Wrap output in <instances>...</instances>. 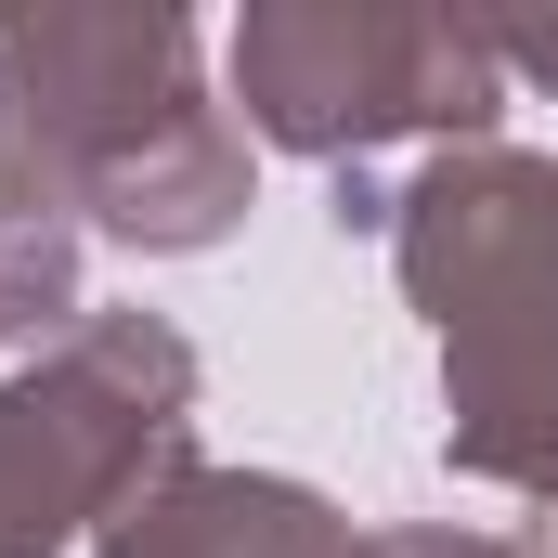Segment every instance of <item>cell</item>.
<instances>
[{"label": "cell", "mask_w": 558, "mask_h": 558, "mask_svg": "<svg viewBox=\"0 0 558 558\" xmlns=\"http://www.w3.org/2000/svg\"><path fill=\"white\" fill-rule=\"evenodd\" d=\"M0 182L65 208L78 234H118L131 260L234 247L260 169L234 105L195 65V13H0Z\"/></svg>", "instance_id": "obj_1"}, {"label": "cell", "mask_w": 558, "mask_h": 558, "mask_svg": "<svg viewBox=\"0 0 558 558\" xmlns=\"http://www.w3.org/2000/svg\"><path fill=\"white\" fill-rule=\"evenodd\" d=\"M390 274L441 338V454L558 507V156L441 143L390 208Z\"/></svg>", "instance_id": "obj_2"}, {"label": "cell", "mask_w": 558, "mask_h": 558, "mask_svg": "<svg viewBox=\"0 0 558 558\" xmlns=\"http://www.w3.org/2000/svg\"><path fill=\"white\" fill-rule=\"evenodd\" d=\"M234 105L312 169H377L390 143H494L507 65L441 0H247L234 13Z\"/></svg>", "instance_id": "obj_3"}, {"label": "cell", "mask_w": 558, "mask_h": 558, "mask_svg": "<svg viewBox=\"0 0 558 558\" xmlns=\"http://www.w3.org/2000/svg\"><path fill=\"white\" fill-rule=\"evenodd\" d=\"M169 468H195V338L169 312H92L0 377V558H65Z\"/></svg>", "instance_id": "obj_4"}, {"label": "cell", "mask_w": 558, "mask_h": 558, "mask_svg": "<svg viewBox=\"0 0 558 558\" xmlns=\"http://www.w3.org/2000/svg\"><path fill=\"white\" fill-rule=\"evenodd\" d=\"M364 533L312 494V481H274V468H169L143 507H118L92 558H351Z\"/></svg>", "instance_id": "obj_5"}, {"label": "cell", "mask_w": 558, "mask_h": 558, "mask_svg": "<svg viewBox=\"0 0 558 558\" xmlns=\"http://www.w3.org/2000/svg\"><path fill=\"white\" fill-rule=\"evenodd\" d=\"M92 299H78V221L39 208L26 182H0V351L13 338H78Z\"/></svg>", "instance_id": "obj_6"}, {"label": "cell", "mask_w": 558, "mask_h": 558, "mask_svg": "<svg viewBox=\"0 0 558 558\" xmlns=\"http://www.w3.org/2000/svg\"><path fill=\"white\" fill-rule=\"evenodd\" d=\"M468 26H481V52H494L507 78L558 92V13H468Z\"/></svg>", "instance_id": "obj_7"}, {"label": "cell", "mask_w": 558, "mask_h": 558, "mask_svg": "<svg viewBox=\"0 0 558 558\" xmlns=\"http://www.w3.org/2000/svg\"><path fill=\"white\" fill-rule=\"evenodd\" d=\"M351 558H520V546H494V533H441V520H416V533H364Z\"/></svg>", "instance_id": "obj_8"}, {"label": "cell", "mask_w": 558, "mask_h": 558, "mask_svg": "<svg viewBox=\"0 0 558 558\" xmlns=\"http://www.w3.org/2000/svg\"><path fill=\"white\" fill-rule=\"evenodd\" d=\"M390 208H403V182H377V169H338V234H390Z\"/></svg>", "instance_id": "obj_9"}, {"label": "cell", "mask_w": 558, "mask_h": 558, "mask_svg": "<svg viewBox=\"0 0 558 558\" xmlns=\"http://www.w3.org/2000/svg\"><path fill=\"white\" fill-rule=\"evenodd\" d=\"M520 558H558V507H546V520H533V533H520Z\"/></svg>", "instance_id": "obj_10"}]
</instances>
